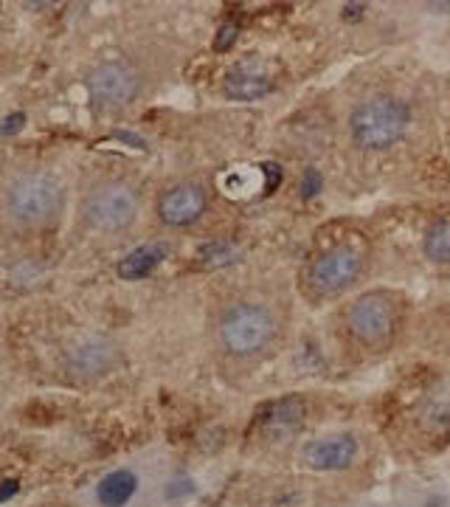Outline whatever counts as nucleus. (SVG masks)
<instances>
[{"label":"nucleus","mask_w":450,"mask_h":507,"mask_svg":"<svg viewBox=\"0 0 450 507\" xmlns=\"http://www.w3.org/2000/svg\"><path fill=\"white\" fill-rule=\"evenodd\" d=\"M259 425L265 437H273V440H284L290 434H296L304 425V403L299 398H284V400L270 403L267 415L259 417Z\"/></svg>","instance_id":"nucleus-10"},{"label":"nucleus","mask_w":450,"mask_h":507,"mask_svg":"<svg viewBox=\"0 0 450 507\" xmlns=\"http://www.w3.org/2000/svg\"><path fill=\"white\" fill-rule=\"evenodd\" d=\"M363 4H346L344 6V17H346V21H358V17H363Z\"/></svg>","instance_id":"nucleus-20"},{"label":"nucleus","mask_w":450,"mask_h":507,"mask_svg":"<svg viewBox=\"0 0 450 507\" xmlns=\"http://www.w3.org/2000/svg\"><path fill=\"white\" fill-rule=\"evenodd\" d=\"M425 257L430 262H450V220L430 226L425 234Z\"/></svg>","instance_id":"nucleus-14"},{"label":"nucleus","mask_w":450,"mask_h":507,"mask_svg":"<svg viewBox=\"0 0 450 507\" xmlns=\"http://www.w3.org/2000/svg\"><path fill=\"white\" fill-rule=\"evenodd\" d=\"M276 336V322L270 310L253 302L231 305L220 322V341L231 356H253Z\"/></svg>","instance_id":"nucleus-3"},{"label":"nucleus","mask_w":450,"mask_h":507,"mask_svg":"<svg viewBox=\"0 0 450 507\" xmlns=\"http://www.w3.org/2000/svg\"><path fill=\"white\" fill-rule=\"evenodd\" d=\"M206 211V192L198 184H181L164 192L158 201V218L166 226H191Z\"/></svg>","instance_id":"nucleus-8"},{"label":"nucleus","mask_w":450,"mask_h":507,"mask_svg":"<svg viewBox=\"0 0 450 507\" xmlns=\"http://www.w3.org/2000/svg\"><path fill=\"white\" fill-rule=\"evenodd\" d=\"M88 90L99 107H124L139 93V76L127 63L107 60L88 73Z\"/></svg>","instance_id":"nucleus-6"},{"label":"nucleus","mask_w":450,"mask_h":507,"mask_svg":"<svg viewBox=\"0 0 450 507\" xmlns=\"http://www.w3.org/2000/svg\"><path fill=\"white\" fill-rule=\"evenodd\" d=\"M17 485H21V482H17V479H6V482H4V491H0V502L6 504V502H9V499H12V496L17 494Z\"/></svg>","instance_id":"nucleus-21"},{"label":"nucleus","mask_w":450,"mask_h":507,"mask_svg":"<svg viewBox=\"0 0 450 507\" xmlns=\"http://www.w3.org/2000/svg\"><path fill=\"white\" fill-rule=\"evenodd\" d=\"M411 122V113L400 99L391 96H375L363 105L355 107L349 119V130L355 144L363 150H386L391 144H397Z\"/></svg>","instance_id":"nucleus-1"},{"label":"nucleus","mask_w":450,"mask_h":507,"mask_svg":"<svg viewBox=\"0 0 450 507\" xmlns=\"http://www.w3.org/2000/svg\"><path fill=\"white\" fill-rule=\"evenodd\" d=\"M237 34H240L237 23H225V26L217 31V40H214V48H217V51H228L233 43H237Z\"/></svg>","instance_id":"nucleus-17"},{"label":"nucleus","mask_w":450,"mask_h":507,"mask_svg":"<svg viewBox=\"0 0 450 507\" xmlns=\"http://www.w3.org/2000/svg\"><path fill=\"white\" fill-rule=\"evenodd\" d=\"M442 504H445L442 499H434V502H428V507H442Z\"/></svg>","instance_id":"nucleus-22"},{"label":"nucleus","mask_w":450,"mask_h":507,"mask_svg":"<svg viewBox=\"0 0 450 507\" xmlns=\"http://www.w3.org/2000/svg\"><path fill=\"white\" fill-rule=\"evenodd\" d=\"M135 491H139V477L127 468H119L96 485V499L102 507H124L135 496Z\"/></svg>","instance_id":"nucleus-12"},{"label":"nucleus","mask_w":450,"mask_h":507,"mask_svg":"<svg viewBox=\"0 0 450 507\" xmlns=\"http://www.w3.org/2000/svg\"><path fill=\"white\" fill-rule=\"evenodd\" d=\"M304 462L316 471H344L358 457V440L352 434H335L304 445Z\"/></svg>","instance_id":"nucleus-9"},{"label":"nucleus","mask_w":450,"mask_h":507,"mask_svg":"<svg viewBox=\"0 0 450 507\" xmlns=\"http://www.w3.org/2000/svg\"><path fill=\"white\" fill-rule=\"evenodd\" d=\"M273 88L270 76L265 71H259L257 65H240L233 68L231 73H225V82L223 90L231 99H240V102H250V99H262L267 96Z\"/></svg>","instance_id":"nucleus-11"},{"label":"nucleus","mask_w":450,"mask_h":507,"mask_svg":"<svg viewBox=\"0 0 450 507\" xmlns=\"http://www.w3.org/2000/svg\"><path fill=\"white\" fill-rule=\"evenodd\" d=\"M262 169H265V175H267V192H273V189L279 186V181H282V172H279L276 164H265Z\"/></svg>","instance_id":"nucleus-19"},{"label":"nucleus","mask_w":450,"mask_h":507,"mask_svg":"<svg viewBox=\"0 0 450 507\" xmlns=\"http://www.w3.org/2000/svg\"><path fill=\"white\" fill-rule=\"evenodd\" d=\"M233 257H237V251L225 243H211V245L200 248L203 265H225V262H233Z\"/></svg>","instance_id":"nucleus-15"},{"label":"nucleus","mask_w":450,"mask_h":507,"mask_svg":"<svg viewBox=\"0 0 450 507\" xmlns=\"http://www.w3.org/2000/svg\"><path fill=\"white\" fill-rule=\"evenodd\" d=\"M166 257V248L164 245H144V248H135L132 254L119 262V277L122 279H144L147 274H152V268L158 265Z\"/></svg>","instance_id":"nucleus-13"},{"label":"nucleus","mask_w":450,"mask_h":507,"mask_svg":"<svg viewBox=\"0 0 450 507\" xmlns=\"http://www.w3.org/2000/svg\"><path fill=\"white\" fill-rule=\"evenodd\" d=\"M6 209L12 220L23 226H43L63 209V186L48 172L17 175L6 189Z\"/></svg>","instance_id":"nucleus-2"},{"label":"nucleus","mask_w":450,"mask_h":507,"mask_svg":"<svg viewBox=\"0 0 450 507\" xmlns=\"http://www.w3.org/2000/svg\"><path fill=\"white\" fill-rule=\"evenodd\" d=\"M363 271V257L349 245H338L312 262L310 268V285L318 294H338V290L349 288L361 277Z\"/></svg>","instance_id":"nucleus-7"},{"label":"nucleus","mask_w":450,"mask_h":507,"mask_svg":"<svg viewBox=\"0 0 450 507\" xmlns=\"http://www.w3.org/2000/svg\"><path fill=\"white\" fill-rule=\"evenodd\" d=\"M82 214L85 223L96 231H122L139 214V198H135L132 186L122 181H107L90 189L82 203Z\"/></svg>","instance_id":"nucleus-4"},{"label":"nucleus","mask_w":450,"mask_h":507,"mask_svg":"<svg viewBox=\"0 0 450 507\" xmlns=\"http://www.w3.org/2000/svg\"><path fill=\"white\" fill-rule=\"evenodd\" d=\"M321 172L318 169H307L304 172V181H301V194H304V198L310 201V198H316V194L321 192Z\"/></svg>","instance_id":"nucleus-16"},{"label":"nucleus","mask_w":450,"mask_h":507,"mask_svg":"<svg viewBox=\"0 0 450 507\" xmlns=\"http://www.w3.org/2000/svg\"><path fill=\"white\" fill-rule=\"evenodd\" d=\"M397 324L395 305L383 294H363L358 302H352L346 314V327L355 341L366 347H380L391 339Z\"/></svg>","instance_id":"nucleus-5"},{"label":"nucleus","mask_w":450,"mask_h":507,"mask_svg":"<svg viewBox=\"0 0 450 507\" xmlns=\"http://www.w3.org/2000/svg\"><path fill=\"white\" fill-rule=\"evenodd\" d=\"M23 125H26V116L23 113H12V116H6V119H4V127H0V133H4V135H14V133L23 130Z\"/></svg>","instance_id":"nucleus-18"}]
</instances>
